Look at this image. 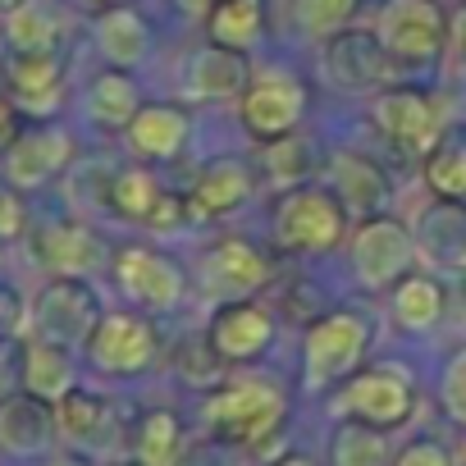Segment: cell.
Here are the masks:
<instances>
[{"instance_id":"bcb514c9","label":"cell","mask_w":466,"mask_h":466,"mask_svg":"<svg viewBox=\"0 0 466 466\" xmlns=\"http://www.w3.org/2000/svg\"><path fill=\"white\" fill-rule=\"evenodd\" d=\"M270 466H316L307 452H289V457H279V461H270Z\"/></svg>"},{"instance_id":"d6a6232c","label":"cell","mask_w":466,"mask_h":466,"mask_svg":"<svg viewBox=\"0 0 466 466\" xmlns=\"http://www.w3.org/2000/svg\"><path fill=\"white\" fill-rule=\"evenodd\" d=\"M156 197H160V183H156V174H147L142 165H124V169L110 178V187H106L110 210H115L119 219H137V224H147Z\"/></svg>"},{"instance_id":"ba28073f","label":"cell","mask_w":466,"mask_h":466,"mask_svg":"<svg viewBox=\"0 0 466 466\" xmlns=\"http://www.w3.org/2000/svg\"><path fill=\"white\" fill-rule=\"evenodd\" d=\"M339 407H343V416L366 420L375 430H398L416 411V384L393 366H366V370L348 375Z\"/></svg>"},{"instance_id":"d4e9b609","label":"cell","mask_w":466,"mask_h":466,"mask_svg":"<svg viewBox=\"0 0 466 466\" xmlns=\"http://www.w3.org/2000/svg\"><path fill=\"white\" fill-rule=\"evenodd\" d=\"M19 384L46 402H60L74 384H78V370H74V348L69 343H56V339H33L24 343V370H19Z\"/></svg>"},{"instance_id":"b9f144b4","label":"cell","mask_w":466,"mask_h":466,"mask_svg":"<svg viewBox=\"0 0 466 466\" xmlns=\"http://www.w3.org/2000/svg\"><path fill=\"white\" fill-rule=\"evenodd\" d=\"M15 137H19V115H15L10 96H0V151H5Z\"/></svg>"},{"instance_id":"8d00e7d4","label":"cell","mask_w":466,"mask_h":466,"mask_svg":"<svg viewBox=\"0 0 466 466\" xmlns=\"http://www.w3.org/2000/svg\"><path fill=\"white\" fill-rule=\"evenodd\" d=\"M439 398H443V411L466 425V348L452 352V361L443 366V380H439Z\"/></svg>"},{"instance_id":"52a82bcc","label":"cell","mask_w":466,"mask_h":466,"mask_svg":"<svg viewBox=\"0 0 466 466\" xmlns=\"http://www.w3.org/2000/svg\"><path fill=\"white\" fill-rule=\"evenodd\" d=\"M101 298L96 289L83 279V275H60L56 284H46L33 302V325H37V339H56V343H87L92 329L101 325Z\"/></svg>"},{"instance_id":"5bb4252c","label":"cell","mask_w":466,"mask_h":466,"mask_svg":"<svg viewBox=\"0 0 466 466\" xmlns=\"http://www.w3.org/2000/svg\"><path fill=\"white\" fill-rule=\"evenodd\" d=\"M115 284L147 311H174L183 302V270L151 248H124L115 257Z\"/></svg>"},{"instance_id":"cb8c5ba5","label":"cell","mask_w":466,"mask_h":466,"mask_svg":"<svg viewBox=\"0 0 466 466\" xmlns=\"http://www.w3.org/2000/svg\"><path fill=\"white\" fill-rule=\"evenodd\" d=\"M92 37H96V51L119 69L142 65L147 51H151V28L133 5H106L96 15V24H92Z\"/></svg>"},{"instance_id":"6da1fadb","label":"cell","mask_w":466,"mask_h":466,"mask_svg":"<svg viewBox=\"0 0 466 466\" xmlns=\"http://www.w3.org/2000/svg\"><path fill=\"white\" fill-rule=\"evenodd\" d=\"M289 416V398L275 380H233V384H219L206 407H201V420L210 425L215 439L224 443H238V448H261L279 434Z\"/></svg>"},{"instance_id":"f907efd6","label":"cell","mask_w":466,"mask_h":466,"mask_svg":"<svg viewBox=\"0 0 466 466\" xmlns=\"http://www.w3.org/2000/svg\"><path fill=\"white\" fill-rule=\"evenodd\" d=\"M87 5H110V0H87Z\"/></svg>"},{"instance_id":"ee69618b","label":"cell","mask_w":466,"mask_h":466,"mask_svg":"<svg viewBox=\"0 0 466 466\" xmlns=\"http://www.w3.org/2000/svg\"><path fill=\"white\" fill-rule=\"evenodd\" d=\"M42 466H96V461L83 457V452H56V457H46Z\"/></svg>"},{"instance_id":"836d02e7","label":"cell","mask_w":466,"mask_h":466,"mask_svg":"<svg viewBox=\"0 0 466 466\" xmlns=\"http://www.w3.org/2000/svg\"><path fill=\"white\" fill-rule=\"evenodd\" d=\"M5 46L10 51H56L60 46V28H56L51 10L37 5V0L15 5L5 15Z\"/></svg>"},{"instance_id":"f6af8a7d","label":"cell","mask_w":466,"mask_h":466,"mask_svg":"<svg viewBox=\"0 0 466 466\" xmlns=\"http://www.w3.org/2000/svg\"><path fill=\"white\" fill-rule=\"evenodd\" d=\"M174 5H183V10H197V15H210L219 0H174Z\"/></svg>"},{"instance_id":"44dd1931","label":"cell","mask_w":466,"mask_h":466,"mask_svg":"<svg viewBox=\"0 0 466 466\" xmlns=\"http://www.w3.org/2000/svg\"><path fill=\"white\" fill-rule=\"evenodd\" d=\"M128 133V147L147 160H174L183 147H187V133H192V119L183 106L174 101H151L133 115V124L124 128Z\"/></svg>"},{"instance_id":"f1b7e54d","label":"cell","mask_w":466,"mask_h":466,"mask_svg":"<svg viewBox=\"0 0 466 466\" xmlns=\"http://www.w3.org/2000/svg\"><path fill=\"white\" fill-rule=\"evenodd\" d=\"M137 110H142V92H137V83L119 65L92 78V87H87V115L101 128H128Z\"/></svg>"},{"instance_id":"f546056e","label":"cell","mask_w":466,"mask_h":466,"mask_svg":"<svg viewBox=\"0 0 466 466\" xmlns=\"http://www.w3.org/2000/svg\"><path fill=\"white\" fill-rule=\"evenodd\" d=\"M133 457L142 466H178V457H183V420L169 407L142 411L137 434H133Z\"/></svg>"},{"instance_id":"e0dca14e","label":"cell","mask_w":466,"mask_h":466,"mask_svg":"<svg viewBox=\"0 0 466 466\" xmlns=\"http://www.w3.org/2000/svg\"><path fill=\"white\" fill-rule=\"evenodd\" d=\"M0 78H5L10 101L28 110H51V101L65 87V56L56 51H10L0 60Z\"/></svg>"},{"instance_id":"c3c4849f","label":"cell","mask_w":466,"mask_h":466,"mask_svg":"<svg viewBox=\"0 0 466 466\" xmlns=\"http://www.w3.org/2000/svg\"><path fill=\"white\" fill-rule=\"evenodd\" d=\"M15 5H24V0H0V15H10Z\"/></svg>"},{"instance_id":"ffe728a7","label":"cell","mask_w":466,"mask_h":466,"mask_svg":"<svg viewBox=\"0 0 466 466\" xmlns=\"http://www.w3.org/2000/svg\"><path fill=\"white\" fill-rule=\"evenodd\" d=\"M252 83L248 69V51H233V46H201L187 65V96L192 101H228V96H243V87Z\"/></svg>"},{"instance_id":"30bf717a","label":"cell","mask_w":466,"mask_h":466,"mask_svg":"<svg viewBox=\"0 0 466 466\" xmlns=\"http://www.w3.org/2000/svg\"><path fill=\"white\" fill-rule=\"evenodd\" d=\"M83 348H87L92 366L106 375H142L160 357L156 325L147 316H133V311H106Z\"/></svg>"},{"instance_id":"60d3db41","label":"cell","mask_w":466,"mask_h":466,"mask_svg":"<svg viewBox=\"0 0 466 466\" xmlns=\"http://www.w3.org/2000/svg\"><path fill=\"white\" fill-rule=\"evenodd\" d=\"M19 320H24V298H19L15 289L0 284V329L15 334V325H19Z\"/></svg>"},{"instance_id":"4316f807","label":"cell","mask_w":466,"mask_h":466,"mask_svg":"<svg viewBox=\"0 0 466 466\" xmlns=\"http://www.w3.org/2000/svg\"><path fill=\"white\" fill-rule=\"evenodd\" d=\"M393 320H398V329H407V334H425V329H434L439 325V316H443V284L439 279H430V275H402L393 289Z\"/></svg>"},{"instance_id":"8fae6325","label":"cell","mask_w":466,"mask_h":466,"mask_svg":"<svg viewBox=\"0 0 466 466\" xmlns=\"http://www.w3.org/2000/svg\"><path fill=\"white\" fill-rule=\"evenodd\" d=\"M370 115H375L380 133L389 142H398L402 151H411V156H425L443 137V110L420 87H384L375 96Z\"/></svg>"},{"instance_id":"9c48e42d","label":"cell","mask_w":466,"mask_h":466,"mask_svg":"<svg viewBox=\"0 0 466 466\" xmlns=\"http://www.w3.org/2000/svg\"><path fill=\"white\" fill-rule=\"evenodd\" d=\"M320 69L343 92H375V87H384L393 78L398 60L389 56L380 33H370V28H339L334 37H325Z\"/></svg>"},{"instance_id":"e575fe53","label":"cell","mask_w":466,"mask_h":466,"mask_svg":"<svg viewBox=\"0 0 466 466\" xmlns=\"http://www.w3.org/2000/svg\"><path fill=\"white\" fill-rule=\"evenodd\" d=\"M261 165H266V174H270L279 187H298V183H307V178H311V169H316V151H311V142H307V137L284 133V137L266 142Z\"/></svg>"},{"instance_id":"681fc988","label":"cell","mask_w":466,"mask_h":466,"mask_svg":"<svg viewBox=\"0 0 466 466\" xmlns=\"http://www.w3.org/2000/svg\"><path fill=\"white\" fill-rule=\"evenodd\" d=\"M115 466H142V461H137V457H133V461H115Z\"/></svg>"},{"instance_id":"7a4b0ae2","label":"cell","mask_w":466,"mask_h":466,"mask_svg":"<svg viewBox=\"0 0 466 466\" xmlns=\"http://www.w3.org/2000/svg\"><path fill=\"white\" fill-rule=\"evenodd\" d=\"M348 206L334 187L320 183H298L284 187L275 201V243L293 257H311V252H334L348 238Z\"/></svg>"},{"instance_id":"4fadbf2b","label":"cell","mask_w":466,"mask_h":466,"mask_svg":"<svg viewBox=\"0 0 466 466\" xmlns=\"http://www.w3.org/2000/svg\"><path fill=\"white\" fill-rule=\"evenodd\" d=\"M275 279V257L248 238H219L206 261H201V284L215 298H252L257 289H266Z\"/></svg>"},{"instance_id":"7c38bea8","label":"cell","mask_w":466,"mask_h":466,"mask_svg":"<svg viewBox=\"0 0 466 466\" xmlns=\"http://www.w3.org/2000/svg\"><path fill=\"white\" fill-rule=\"evenodd\" d=\"M275 329H279V325H275V316H270L261 302H252V298H228V302L215 307V316H210V325H206V339H210V348L219 352V361L243 366V361H257V357L270 352Z\"/></svg>"},{"instance_id":"8992f818","label":"cell","mask_w":466,"mask_h":466,"mask_svg":"<svg viewBox=\"0 0 466 466\" xmlns=\"http://www.w3.org/2000/svg\"><path fill=\"white\" fill-rule=\"evenodd\" d=\"M238 115H243V128L257 142H275L284 133H298V124L307 115V87L284 69H261L243 87Z\"/></svg>"},{"instance_id":"ab89813d","label":"cell","mask_w":466,"mask_h":466,"mask_svg":"<svg viewBox=\"0 0 466 466\" xmlns=\"http://www.w3.org/2000/svg\"><path fill=\"white\" fill-rule=\"evenodd\" d=\"M393 466H452V457L439 439H411V443H402Z\"/></svg>"},{"instance_id":"3957f363","label":"cell","mask_w":466,"mask_h":466,"mask_svg":"<svg viewBox=\"0 0 466 466\" xmlns=\"http://www.w3.org/2000/svg\"><path fill=\"white\" fill-rule=\"evenodd\" d=\"M375 339V325L357 311H325L307 325L302 339V375L307 389H329L361 370V357Z\"/></svg>"},{"instance_id":"9a60e30c","label":"cell","mask_w":466,"mask_h":466,"mask_svg":"<svg viewBox=\"0 0 466 466\" xmlns=\"http://www.w3.org/2000/svg\"><path fill=\"white\" fill-rule=\"evenodd\" d=\"M74 160V137L56 124L42 128H19V137L5 147V178L24 192V187H42L51 183L65 165Z\"/></svg>"},{"instance_id":"7dc6e473","label":"cell","mask_w":466,"mask_h":466,"mask_svg":"<svg viewBox=\"0 0 466 466\" xmlns=\"http://www.w3.org/2000/svg\"><path fill=\"white\" fill-rule=\"evenodd\" d=\"M357 5H361V10H384L389 0H357Z\"/></svg>"},{"instance_id":"7bdbcfd3","label":"cell","mask_w":466,"mask_h":466,"mask_svg":"<svg viewBox=\"0 0 466 466\" xmlns=\"http://www.w3.org/2000/svg\"><path fill=\"white\" fill-rule=\"evenodd\" d=\"M448 46H452V51H457V60L466 65V5L448 19Z\"/></svg>"},{"instance_id":"484cf974","label":"cell","mask_w":466,"mask_h":466,"mask_svg":"<svg viewBox=\"0 0 466 466\" xmlns=\"http://www.w3.org/2000/svg\"><path fill=\"white\" fill-rule=\"evenodd\" d=\"M33 248H37V261L51 266L56 275H87L101 266V243L83 224H42L33 233Z\"/></svg>"},{"instance_id":"4dcf8cb0","label":"cell","mask_w":466,"mask_h":466,"mask_svg":"<svg viewBox=\"0 0 466 466\" xmlns=\"http://www.w3.org/2000/svg\"><path fill=\"white\" fill-rule=\"evenodd\" d=\"M329 461H334V466H393L389 443H384V430H375V425H366V420H352V416H343V420L334 425Z\"/></svg>"},{"instance_id":"83f0119b","label":"cell","mask_w":466,"mask_h":466,"mask_svg":"<svg viewBox=\"0 0 466 466\" xmlns=\"http://www.w3.org/2000/svg\"><path fill=\"white\" fill-rule=\"evenodd\" d=\"M206 33L219 46L252 51L266 37V0H219L206 15Z\"/></svg>"},{"instance_id":"f35d334b","label":"cell","mask_w":466,"mask_h":466,"mask_svg":"<svg viewBox=\"0 0 466 466\" xmlns=\"http://www.w3.org/2000/svg\"><path fill=\"white\" fill-rule=\"evenodd\" d=\"M28 228V210H24V197H19V187L5 178L0 183V243H10V238H19V233Z\"/></svg>"},{"instance_id":"1f68e13d","label":"cell","mask_w":466,"mask_h":466,"mask_svg":"<svg viewBox=\"0 0 466 466\" xmlns=\"http://www.w3.org/2000/svg\"><path fill=\"white\" fill-rule=\"evenodd\" d=\"M425 183L434 197L466 201V133H443L425 151Z\"/></svg>"},{"instance_id":"7402d4cb","label":"cell","mask_w":466,"mask_h":466,"mask_svg":"<svg viewBox=\"0 0 466 466\" xmlns=\"http://www.w3.org/2000/svg\"><path fill=\"white\" fill-rule=\"evenodd\" d=\"M329 187H334V192L343 197V206L357 210V215H380L384 201H389V178H384V169H380L370 156H361V151H334V156H329Z\"/></svg>"},{"instance_id":"277c9868","label":"cell","mask_w":466,"mask_h":466,"mask_svg":"<svg viewBox=\"0 0 466 466\" xmlns=\"http://www.w3.org/2000/svg\"><path fill=\"white\" fill-rule=\"evenodd\" d=\"M352 270L357 279L370 289V293H384L393 289L411 261H416V238H411V228L393 215H366L357 228H352Z\"/></svg>"},{"instance_id":"ac0fdd59","label":"cell","mask_w":466,"mask_h":466,"mask_svg":"<svg viewBox=\"0 0 466 466\" xmlns=\"http://www.w3.org/2000/svg\"><path fill=\"white\" fill-rule=\"evenodd\" d=\"M252 187H257V178H252V165L243 156H219V160L201 165V174L187 192L192 219H215V215L238 210L252 197Z\"/></svg>"},{"instance_id":"5b68a950","label":"cell","mask_w":466,"mask_h":466,"mask_svg":"<svg viewBox=\"0 0 466 466\" xmlns=\"http://www.w3.org/2000/svg\"><path fill=\"white\" fill-rule=\"evenodd\" d=\"M375 33L398 65H434L448 46V15L439 0H389Z\"/></svg>"},{"instance_id":"d6986e66","label":"cell","mask_w":466,"mask_h":466,"mask_svg":"<svg viewBox=\"0 0 466 466\" xmlns=\"http://www.w3.org/2000/svg\"><path fill=\"white\" fill-rule=\"evenodd\" d=\"M411 238H416V252H425L430 261H439V266H466V201L434 197L420 210Z\"/></svg>"},{"instance_id":"2e32d148","label":"cell","mask_w":466,"mask_h":466,"mask_svg":"<svg viewBox=\"0 0 466 466\" xmlns=\"http://www.w3.org/2000/svg\"><path fill=\"white\" fill-rule=\"evenodd\" d=\"M60 439V420H56V402L19 389L0 398V448L10 457H37L51 452V443Z\"/></svg>"},{"instance_id":"74e56055","label":"cell","mask_w":466,"mask_h":466,"mask_svg":"<svg viewBox=\"0 0 466 466\" xmlns=\"http://www.w3.org/2000/svg\"><path fill=\"white\" fill-rule=\"evenodd\" d=\"M187 219H192L187 197L160 187V197H156V206H151V215H147V228H156V233H174V228H183Z\"/></svg>"},{"instance_id":"603a6c76","label":"cell","mask_w":466,"mask_h":466,"mask_svg":"<svg viewBox=\"0 0 466 466\" xmlns=\"http://www.w3.org/2000/svg\"><path fill=\"white\" fill-rule=\"evenodd\" d=\"M56 420H60V439L78 443V448H106L115 439V407L106 393L92 389H69L56 402Z\"/></svg>"},{"instance_id":"d590c367","label":"cell","mask_w":466,"mask_h":466,"mask_svg":"<svg viewBox=\"0 0 466 466\" xmlns=\"http://www.w3.org/2000/svg\"><path fill=\"white\" fill-rule=\"evenodd\" d=\"M361 15L357 0H293V19L307 37H334Z\"/></svg>"}]
</instances>
